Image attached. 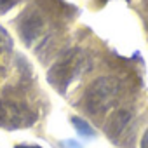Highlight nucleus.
Wrapping results in <instances>:
<instances>
[{"instance_id": "nucleus-1", "label": "nucleus", "mask_w": 148, "mask_h": 148, "mask_svg": "<svg viewBox=\"0 0 148 148\" xmlns=\"http://www.w3.org/2000/svg\"><path fill=\"white\" fill-rule=\"evenodd\" d=\"M73 122L77 124V127H80V131H82V132H86V134H91V131H89V127L86 125V122H82V120H77V119L73 120Z\"/></svg>"}, {"instance_id": "nucleus-2", "label": "nucleus", "mask_w": 148, "mask_h": 148, "mask_svg": "<svg viewBox=\"0 0 148 148\" xmlns=\"http://www.w3.org/2000/svg\"><path fill=\"white\" fill-rule=\"evenodd\" d=\"M141 148H148V129H146V132L143 134V139H141Z\"/></svg>"}, {"instance_id": "nucleus-3", "label": "nucleus", "mask_w": 148, "mask_h": 148, "mask_svg": "<svg viewBox=\"0 0 148 148\" xmlns=\"http://www.w3.org/2000/svg\"><path fill=\"white\" fill-rule=\"evenodd\" d=\"M16 148H40V146H28V145H19V146H16Z\"/></svg>"}, {"instance_id": "nucleus-4", "label": "nucleus", "mask_w": 148, "mask_h": 148, "mask_svg": "<svg viewBox=\"0 0 148 148\" xmlns=\"http://www.w3.org/2000/svg\"><path fill=\"white\" fill-rule=\"evenodd\" d=\"M9 0H0V5H4V4H7Z\"/></svg>"}]
</instances>
